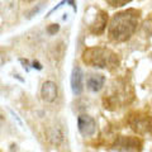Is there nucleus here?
I'll return each instance as SVG.
<instances>
[{"label": "nucleus", "instance_id": "obj_1", "mask_svg": "<svg viewBox=\"0 0 152 152\" xmlns=\"http://www.w3.org/2000/svg\"><path fill=\"white\" fill-rule=\"evenodd\" d=\"M142 13L140 9L128 8L114 13L109 19L108 38L114 43H124L134 36L140 27Z\"/></svg>", "mask_w": 152, "mask_h": 152}, {"label": "nucleus", "instance_id": "obj_2", "mask_svg": "<svg viewBox=\"0 0 152 152\" xmlns=\"http://www.w3.org/2000/svg\"><path fill=\"white\" fill-rule=\"evenodd\" d=\"M81 61L94 69H103L113 71L119 67L121 57L117 52L103 46H93L85 48L81 55Z\"/></svg>", "mask_w": 152, "mask_h": 152}, {"label": "nucleus", "instance_id": "obj_3", "mask_svg": "<svg viewBox=\"0 0 152 152\" xmlns=\"http://www.w3.org/2000/svg\"><path fill=\"white\" fill-rule=\"evenodd\" d=\"M127 124L138 136L152 133V117L145 110H132L127 114Z\"/></svg>", "mask_w": 152, "mask_h": 152}, {"label": "nucleus", "instance_id": "obj_4", "mask_svg": "<svg viewBox=\"0 0 152 152\" xmlns=\"http://www.w3.org/2000/svg\"><path fill=\"white\" fill-rule=\"evenodd\" d=\"M143 140L137 136H118L113 142V150L118 152H142Z\"/></svg>", "mask_w": 152, "mask_h": 152}, {"label": "nucleus", "instance_id": "obj_5", "mask_svg": "<svg viewBox=\"0 0 152 152\" xmlns=\"http://www.w3.org/2000/svg\"><path fill=\"white\" fill-rule=\"evenodd\" d=\"M108 24H109L108 13L105 10L99 9V10L94 14L93 20L89 23L88 31L90 34H93V36H102L103 33L105 32Z\"/></svg>", "mask_w": 152, "mask_h": 152}, {"label": "nucleus", "instance_id": "obj_6", "mask_svg": "<svg viewBox=\"0 0 152 152\" xmlns=\"http://www.w3.org/2000/svg\"><path fill=\"white\" fill-rule=\"evenodd\" d=\"M77 129L85 138H90L96 133V121L89 114H80L77 117Z\"/></svg>", "mask_w": 152, "mask_h": 152}, {"label": "nucleus", "instance_id": "obj_7", "mask_svg": "<svg viewBox=\"0 0 152 152\" xmlns=\"http://www.w3.org/2000/svg\"><path fill=\"white\" fill-rule=\"evenodd\" d=\"M58 96V86L55 81L47 80L42 84L41 88V98L46 103H53Z\"/></svg>", "mask_w": 152, "mask_h": 152}, {"label": "nucleus", "instance_id": "obj_8", "mask_svg": "<svg viewBox=\"0 0 152 152\" xmlns=\"http://www.w3.org/2000/svg\"><path fill=\"white\" fill-rule=\"evenodd\" d=\"M105 76L99 72H91L86 76V88L93 93H99L105 85Z\"/></svg>", "mask_w": 152, "mask_h": 152}, {"label": "nucleus", "instance_id": "obj_9", "mask_svg": "<svg viewBox=\"0 0 152 152\" xmlns=\"http://www.w3.org/2000/svg\"><path fill=\"white\" fill-rule=\"evenodd\" d=\"M71 89L75 95H81L84 91V72L77 65L74 67L71 74Z\"/></svg>", "mask_w": 152, "mask_h": 152}, {"label": "nucleus", "instance_id": "obj_10", "mask_svg": "<svg viewBox=\"0 0 152 152\" xmlns=\"http://www.w3.org/2000/svg\"><path fill=\"white\" fill-rule=\"evenodd\" d=\"M46 138L52 146H60L64 142V132L58 126H50L46 128Z\"/></svg>", "mask_w": 152, "mask_h": 152}, {"label": "nucleus", "instance_id": "obj_11", "mask_svg": "<svg viewBox=\"0 0 152 152\" xmlns=\"http://www.w3.org/2000/svg\"><path fill=\"white\" fill-rule=\"evenodd\" d=\"M64 53H65L64 43H62V42H58L57 45H53V47L51 48V51H50V58L53 61V62L57 64L64 57Z\"/></svg>", "mask_w": 152, "mask_h": 152}, {"label": "nucleus", "instance_id": "obj_12", "mask_svg": "<svg viewBox=\"0 0 152 152\" xmlns=\"http://www.w3.org/2000/svg\"><path fill=\"white\" fill-rule=\"evenodd\" d=\"M141 32L145 37L152 36V17H148L141 23Z\"/></svg>", "mask_w": 152, "mask_h": 152}, {"label": "nucleus", "instance_id": "obj_13", "mask_svg": "<svg viewBox=\"0 0 152 152\" xmlns=\"http://www.w3.org/2000/svg\"><path fill=\"white\" fill-rule=\"evenodd\" d=\"M104 1L112 8H121V7H124L127 4H129L132 0H104Z\"/></svg>", "mask_w": 152, "mask_h": 152}, {"label": "nucleus", "instance_id": "obj_14", "mask_svg": "<svg viewBox=\"0 0 152 152\" xmlns=\"http://www.w3.org/2000/svg\"><path fill=\"white\" fill-rule=\"evenodd\" d=\"M46 31H47V33H48V34L53 36V34H56V33L60 31V26L56 24V23H52V24H50L48 27H47Z\"/></svg>", "mask_w": 152, "mask_h": 152}, {"label": "nucleus", "instance_id": "obj_15", "mask_svg": "<svg viewBox=\"0 0 152 152\" xmlns=\"http://www.w3.org/2000/svg\"><path fill=\"white\" fill-rule=\"evenodd\" d=\"M32 67L37 69V70H42V65L38 62V61H33V62H32Z\"/></svg>", "mask_w": 152, "mask_h": 152}, {"label": "nucleus", "instance_id": "obj_16", "mask_svg": "<svg viewBox=\"0 0 152 152\" xmlns=\"http://www.w3.org/2000/svg\"><path fill=\"white\" fill-rule=\"evenodd\" d=\"M5 121V117H4V114H3V112L0 110V124H1V123Z\"/></svg>", "mask_w": 152, "mask_h": 152}, {"label": "nucleus", "instance_id": "obj_17", "mask_svg": "<svg viewBox=\"0 0 152 152\" xmlns=\"http://www.w3.org/2000/svg\"><path fill=\"white\" fill-rule=\"evenodd\" d=\"M24 3H32V1H34V0H23Z\"/></svg>", "mask_w": 152, "mask_h": 152}]
</instances>
